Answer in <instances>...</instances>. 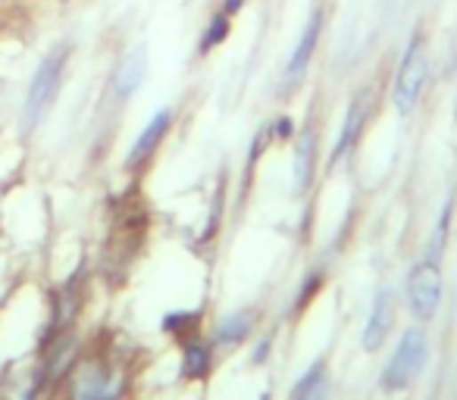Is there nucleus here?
Here are the masks:
<instances>
[{
	"label": "nucleus",
	"instance_id": "nucleus-15",
	"mask_svg": "<svg viewBox=\"0 0 457 400\" xmlns=\"http://www.w3.org/2000/svg\"><path fill=\"white\" fill-rule=\"evenodd\" d=\"M245 332H248V316H245V313H238L236 319H226V323H222L220 338H222V341H232V338H236V341H242Z\"/></svg>",
	"mask_w": 457,
	"mask_h": 400
},
{
	"label": "nucleus",
	"instance_id": "nucleus-12",
	"mask_svg": "<svg viewBox=\"0 0 457 400\" xmlns=\"http://www.w3.org/2000/svg\"><path fill=\"white\" fill-rule=\"evenodd\" d=\"M360 116H364V100L357 97V100L351 104V110H348L345 132H341V141H339V148H335V160H339V156L354 144V138H357V129H360Z\"/></svg>",
	"mask_w": 457,
	"mask_h": 400
},
{
	"label": "nucleus",
	"instance_id": "nucleus-10",
	"mask_svg": "<svg viewBox=\"0 0 457 400\" xmlns=\"http://www.w3.org/2000/svg\"><path fill=\"white\" fill-rule=\"evenodd\" d=\"M326 369H323V363H317L310 372H304V379L294 385L292 391V400H326Z\"/></svg>",
	"mask_w": 457,
	"mask_h": 400
},
{
	"label": "nucleus",
	"instance_id": "nucleus-9",
	"mask_svg": "<svg viewBox=\"0 0 457 400\" xmlns=\"http://www.w3.org/2000/svg\"><path fill=\"white\" fill-rule=\"evenodd\" d=\"M144 76H148V57H144V47H138V51H132L129 57L123 60L116 78H113V88H116L119 97H132L141 88Z\"/></svg>",
	"mask_w": 457,
	"mask_h": 400
},
{
	"label": "nucleus",
	"instance_id": "nucleus-16",
	"mask_svg": "<svg viewBox=\"0 0 457 400\" xmlns=\"http://www.w3.org/2000/svg\"><path fill=\"white\" fill-rule=\"evenodd\" d=\"M242 4H245V0H226V4H222V13H226V16H236L238 10H242Z\"/></svg>",
	"mask_w": 457,
	"mask_h": 400
},
{
	"label": "nucleus",
	"instance_id": "nucleus-7",
	"mask_svg": "<svg viewBox=\"0 0 457 400\" xmlns=\"http://www.w3.org/2000/svg\"><path fill=\"white\" fill-rule=\"evenodd\" d=\"M320 28H323V13L317 10V13L310 16L308 26H304V35H301L298 47H294L292 60H288V66H285L288 88H294V84L304 78V72H308L310 60H314V51H317V41H320Z\"/></svg>",
	"mask_w": 457,
	"mask_h": 400
},
{
	"label": "nucleus",
	"instance_id": "nucleus-3",
	"mask_svg": "<svg viewBox=\"0 0 457 400\" xmlns=\"http://www.w3.org/2000/svg\"><path fill=\"white\" fill-rule=\"evenodd\" d=\"M426 76H429V53H426L423 35H417L407 44L398 76H395V107H398V113H411L417 107L420 94L426 88Z\"/></svg>",
	"mask_w": 457,
	"mask_h": 400
},
{
	"label": "nucleus",
	"instance_id": "nucleus-1",
	"mask_svg": "<svg viewBox=\"0 0 457 400\" xmlns=\"http://www.w3.org/2000/svg\"><path fill=\"white\" fill-rule=\"evenodd\" d=\"M66 57H69V44H57L44 60H41L38 72H35L32 84H28V97H26V129H32L44 110L53 104V97L60 91V78L66 69Z\"/></svg>",
	"mask_w": 457,
	"mask_h": 400
},
{
	"label": "nucleus",
	"instance_id": "nucleus-8",
	"mask_svg": "<svg viewBox=\"0 0 457 400\" xmlns=\"http://www.w3.org/2000/svg\"><path fill=\"white\" fill-rule=\"evenodd\" d=\"M172 125V110H160L154 113V119H150L148 125H144V132L138 135V141L132 144V154H129V166H135V163L148 160L154 150L160 148V141H164V135L170 132Z\"/></svg>",
	"mask_w": 457,
	"mask_h": 400
},
{
	"label": "nucleus",
	"instance_id": "nucleus-5",
	"mask_svg": "<svg viewBox=\"0 0 457 400\" xmlns=\"http://www.w3.org/2000/svg\"><path fill=\"white\" fill-rule=\"evenodd\" d=\"M123 391V375L100 363H85L72 379V400H116Z\"/></svg>",
	"mask_w": 457,
	"mask_h": 400
},
{
	"label": "nucleus",
	"instance_id": "nucleus-11",
	"mask_svg": "<svg viewBox=\"0 0 457 400\" xmlns=\"http://www.w3.org/2000/svg\"><path fill=\"white\" fill-rule=\"evenodd\" d=\"M314 148L317 138L314 132H304L298 141V160H294V175H298V188H308V181L314 179Z\"/></svg>",
	"mask_w": 457,
	"mask_h": 400
},
{
	"label": "nucleus",
	"instance_id": "nucleus-13",
	"mask_svg": "<svg viewBox=\"0 0 457 400\" xmlns=\"http://www.w3.org/2000/svg\"><path fill=\"white\" fill-rule=\"evenodd\" d=\"M207 369H210V350L204 344H191L185 350V375L201 379V375H207Z\"/></svg>",
	"mask_w": 457,
	"mask_h": 400
},
{
	"label": "nucleus",
	"instance_id": "nucleus-4",
	"mask_svg": "<svg viewBox=\"0 0 457 400\" xmlns=\"http://www.w3.org/2000/svg\"><path fill=\"white\" fill-rule=\"evenodd\" d=\"M442 300V269L436 260H420L407 276V304L417 319H432Z\"/></svg>",
	"mask_w": 457,
	"mask_h": 400
},
{
	"label": "nucleus",
	"instance_id": "nucleus-14",
	"mask_svg": "<svg viewBox=\"0 0 457 400\" xmlns=\"http://www.w3.org/2000/svg\"><path fill=\"white\" fill-rule=\"evenodd\" d=\"M226 38H228V16H226V13H220V16H213V20H210V26H207V28H204L201 53L213 51V47H216V44H222Z\"/></svg>",
	"mask_w": 457,
	"mask_h": 400
},
{
	"label": "nucleus",
	"instance_id": "nucleus-6",
	"mask_svg": "<svg viewBox=\"0 0 457 400\" xmlns=\"http://www.w3.org/2000/svg\"><path fill=\"white\" fill-rule=\"evenodd\" d=\"M392 325H395V297L392 291H379L376 300H373L370 319H366L364 332H360V344H364L366 354H376L386 344Z\"/></svg>",
	"mask_w": 457,
	"mask_h": 400
},
{
	"label": "nucleus",
	"instance_id": "nucleus-2",
	"mask_svg": "<svg viewBox=\"0 0 457 400\" xmlns=\"http://www.w3.org/2000/svg\"><path fill=\"white\" fill-rule=\"evenodd\" d=\"M426 356H429L426 332L423 329L405 332L398 348H395L392 360H389L386 372H382V388H386V391H401V388H407L420 372H423Z\"/></svg>",
	"mask_w": 457,
	"mask_h": 400
}]
</instances>
